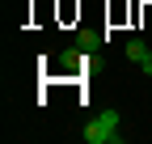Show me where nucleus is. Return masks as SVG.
Listing matches in <instances>:
<instances>
[{"mask_svg": "<svg viewBox=\"0 0 152 144\" xmlns=\"http://www.w3.org/2000/svg\"><path fill=\"white\" fill-rule=\"evenodd\" d=\"M118 140H123V136H118V127H110L102 115L85 127V144H118Z\"/></svg>", "mask_w": 152, "mask_h": 144, "instance_id": "obj_1", "label": "nucleus"}, {"mask_svg": "<svg viewBox=\"0 0 152 144\" xmlns=\"http://www.w3.org/2000/svg\"><path fill=\"white\" fill-rule=\"evenodd\" d=\"M102 47V34L97 30H80L76 34V51H97Z\"/></svg>", "mask_w": 152, "mask_h": 144, "instance_id": "obj_2", "label": "nucleus"}, {"mask_svg": "<svg viewBox=\"0 0 152 144\" xmlns=\"http://www.w3.org/2000/svg\"><path fill=\"white\" fill-rule=\"evenodd\" d=\"M148 55H152L148 43H140V38H131V43H127V60H131V64H144Z\"/></svg>", "mask_w": 152, "mask_h": 144, "instance_id": "obj_3", "label": "nucleus"}, {"mask_svg": "<svg viewBox=\"0 0 152 144\" xmlns=\"http://www.w3.org/2000/svg\"><path fill=\"white\" fill-rule=\"evenodd\" d=\"M102 119L110 123V127H118V123H123V119H118V110H114V106H110V110H102Z\"/></svg>", "mask_w": 152, "mask_h": 144, "instance_id": "obj_4", "label": "nucleus"}, {"mask_svg": "<svg viewBox=\"0 0 152 144\" xmlns=\"http://www.w3.org/2000/svg\"><path fill=\"white\" fill-rule=\"evenodd\" d=\"M140 68H144V76H152V55H148V60H144Z\"/></svg>", "mask_w": 152, "mask_h": 144, "instance_id": "obj_5", "label": "nucleus"}]
</instances>
